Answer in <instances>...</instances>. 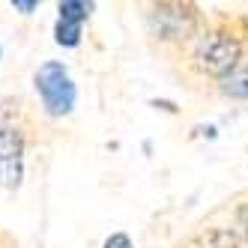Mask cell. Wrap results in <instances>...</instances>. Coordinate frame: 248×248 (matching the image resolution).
<instances>
[{"mask_svg": "<svg viewBox=\"0 0 248 248\" xmlns=\"http://www.w3.org/2000/svg\"><path fill=\"white\" fill-rule=\"evenodd\" d=\"M239 57H242V48L227 33H209V36H203L198 45V54H194L198 66L206 75H216V78H227L239 66Z\"/></svg>", "mask_w": 248, "mask_h": 248, "instance_id": "7a4b0ae2", "label": "cell"}, {"mask_svg": "<svg viewBox=\"0 0 248 248\" xmlns=\"http://www.w3.org/2000/svg\"><path fill=\"white\" fill-rule=\"evenodd\" d=\"M105 248H135V245H132V239L126 233H114L108 242H105Z\"/></svg>", "mask_w": 248, "mask_h": 248, "instance_id": "52a82bcc", "label": "cell"}, {"mask_svg": "<svg viewBox=\"0 0 248 248\" xmlns=\"http://www.w3.org/2000/svg\"><path fill=\"white\" fill-rule=\"evenodd\" d=\"M21 155H24L21 138L9 129H0V186L15 188L21 183V170H24Z\"/></svg>", "mask_w": 248, "mask_h": 248, "instance_id": "3957f363", "label": "cell"}, {"mask_svg": "<svg viewBox=\"0 0 248 248\" xmlns=\"http://www.w3.org/2000/svg\"><path fill=\"white\" fill-rule=\"evenodd\" d=\"M221 93L233 99H248V66H236L227 78H221Z\"/></svg>", "mask_w": 248, "mask_h": 248, "instance_id": "277c9868", "label": "cell"}, {"mask_svg": "<svg viewBox=\"0 0 248 248\" xmlns=\"http://www.w3.org/2000/svg\"><path fill=\"white\" fill-rule=\"evenodd\" d=\"M90 9H93V3H84V0H63L60 3V18L84 24V18L90 15Z\"/></svg>", "mask_w": 248, "mask_h": 248, "instance_id": "5b68a950", "label": "cell"}, {"mask_svg": "<svg viewBox=\"0 0 248 248\" xmlns=\"http://www.w3.org/2000/svg\"><path fill=\"white\" fill-rule=\"evenodd\" d=\"M36 90L42 96V105L48 114L63 117L75 105V84L69 78L63 63H45L36 72Z\"/></svg>", "mask_w": 248, "mask_h": 248, "instance_id": "6da1fadb", "label": "cell"}, {"mask_svg": "<svg viewBox=\"0 0 248 248\" xmlns=\"http://www.w3.org/2000/svg\"><path fill=\"white\" fill-rule=\"evenodd\" d=\"M12 6L21 12H30V9H36V0H12Z\"/></svg>", "mask_w": 248, "mask_h": 248, "instance_id": "ba28073f", "label": "cell"}, {"mask_svg": "<svg viewBox=\"0 0 248 248\" xmlns=\"http://www.w3.org/2000/svg\"><path fill=\"white\" fill-rule=\"evenodd\" d=\"M57 42L60 45H69V48H72V45H78V39H81V24H75V21H57Z\"/></svg>", "mask_w": 248, "mask_h": 248, "instance_id": "8992f818", "label": "cell"}]
</instances>
